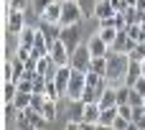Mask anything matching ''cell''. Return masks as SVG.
<instances>
[{"label":"cell","mask_w":145,"mask_h":130,"mask_svg":"<svg viewBox=\"0 0 145 130\" xmlns=\"http://www.w3.org/2000/svg\"><path fill=\"white\" fill-rule=\"evenodd\" d=\"M82 18H84V15H82V8H79L76 0H64V3H61V20H59L61 28H64V26H79Z\"/></svg>","instance_id":"cell-1"},{"label":"cell","mask_w":145,"mask_h":130,"mask_svg":"<svg viewBox=\"0 0 145 130\" xmlns=\"http://www.w3.org/2000/svg\"><path fill=\"white\" fill-rule=\"evenodd\" d=\"M87 87V72H79V69H71V79H69V89H66V97L71 102L82 100V92Z\"/></svg>","instance_id":"cell-2"},{"label":"cell","mask_w":145,"mask_h":130,"mask_svg":"<svg viewBox=\"0 0 145 130\" xmlns=\"http://www.w3.org/2000/svg\"><path fill=\"white\" fill-rule=\"evenodd\" d=\"M127 64H130V56H127V54H117V56H112L110 64H107V74H105V77H107V79H117V77L125 79Z\"/></svg>","instance_id":"cell-3"},{"label":"cell","mask_w":145,"mask_h":130,"mask_svg":"<svg viewBox=\"0 0 145 130\" xmlns=\"http://www.w3.org/2000/svg\"><path fill=\"white\" fill-rule=\"evenodd\" d=\"M71 69H79V72H89V64H92V51L89 46H76L71 51Z\"/></svg>","instance_id":"cell-4"},{"label":"cell","mask_w":145,"mask_h":130,"mask_svg":"<svg viewBox=\"0 0 145 130\" xmlns=\"http://www.w3.org/2000/svg\"><path fill=\"white\" fill-rule=\"evenodd\" d=\"M48 56L54 59L56 66H66V64L71 61V51L66 49V43H64L61 38H56V41L51 43V54H48Z\"/></svg>","instance_id":"cell-5"},{"label":"cell","mask_w":145,"mask_h":130,"mask_svg":"<svg viewBox=\"0 0 145 130\" xmlns=\"http://www.w3.org/2000/svg\"><path fill=\"white\" fill-rule=\"evenodd\" d=\"M135 46H138V41H133V38L127 36V31H117V38H115V43H112V51H115V54H130Z\"/></svg>","instance_id":"cell-6"},{"label":"cell","mask_w":145,"mask_h":130,"mask_svg":"<svg viewBox=\"0 0 145 130\" xmlns=\"http://www.w3.org/2000/svg\"><path fill=\"white\" fill-rule=\"evenodd\" d=\"M87 46H89L92 56H110V54H112V46H110L99 33H94V36L89 38V43H87Z\"/></svg>","instance_id":"cell-7"},{"label":"cell","mask_w":145,"mask_h":130,"mask_svg":"<svg viewBox=\"0 0 145 130\" xmlns=\"http://www.w3.org/2000/svg\"><path fill=\"white\" fill-rule=\"evenodd\" d=\"M23 28H25V23H23V10L10 8V10H8V33L20 36V31H23Z\"/></svg>","instance_id":"cell-8"},{"label":"cell","mask_w":145,"mask_h":130,"mask_svg":"<svg viewBox=\"0 0 145 130\" xmlns=\"http://www.w3.org/2000/svg\"><path fill=\"white\" fill-rule=\"evenodd\" d=\"M69 79H71V64L59 66V69H56L54 82H56V87H59V92H61V95H66V89H69Z\"/></svg>","instance_id":"cell-9"},{"label":"cell","mask_w":145,"mask_h":130,"mask_svg":"<svg viewBox=\"0 0 145 130\" xmlns=\"http://www.w3.org/2000/svg\"><path fill=\"white\" fill-rule=\"evenodd\" d=\"M41 18H43V23H54V26H59V20H61V0H54L43 13H41Z\"/></svg>","instance_id":"cell-10"},{"label":"cell","mask_w":145,"mask_h":130,"mask_svg":"<svg viewBox=\"0 0 145 130\" xmlns=\"http://www.w3.org/2000/svg\"><path fill=\"white\" fill-rule=\"evenodd\" d=\"M140 77H143V66H140V61H133V59H130V64H127V72H125V79H122V82L133 87Z\"/></svg>","instance_id":"cell-11"},{"label":"cell","mask_w":145,"mask_h":130,"mask_svg":"<svg viewBox=\"0 0 145 130\" xmlns=\"http://www.w3.org/2000/svg\"><path fill=\"white\" fill-rule=\"evenodd\" d=\"M74 28H76V26H64V31L59 33V38L66 43V49H69V51H74V49L79 46V43H76V31H74Z\"/></svg>","instance_id":"cell-12"},{"label":"cell","mask_w":145,"mask_h":130,"mask_svg":"<svg viewBox=\"0 0 145 130\" xmlns=\"http://www.w3.org/2000/svg\"><path fill=\"white\" fill-rule=\"evenodd\" d=\"M117 105L115 107H105L102 110V115H99V128H112L115 125V120H117Z\"/></svg>","instance_id":"cell-13"},{"label":"cell","mask_w":145,"mask_h":130,"mask_svg":"<svg viewBox=\"0 0 145 130\" xmlns=\"http://www.w3.org/2000/svg\"><path fill=\"white\" fill-rule=\"evenodd\" d=\"M18 95V82L15 79H5L3 82V102H13Z\"/></svg>","instance_id":"cell-14"},{"label":"cell","mask_w":145,"mask_h":130,"mask_svg":"<svg viewBox=\"0 0 145 130\" xmlns=\"http://www.w3.org/2000/svg\"><path fill=\"white\" fill-rule=\"evenodd\" d=\"M117 10H115V5L110 3V0H97V20H102V18H112Z\"/></svg>","instance_id":"cell-15"},{"label":"cell","mask_w":145,"mask_h":130,"mask_svg":"<svg viewBox=\"0 0 145 130\" xmlns=\"http://www.w3.org/2000/svg\"><path fill=\"white\" fill-rule=\"evenodd\" d=\"M115 105H117V89L115 87H107L105 95L99 97V107L105 110V107H115Z\"/></svg>","instance_id":"cell-16"},{"label":"cell","mask_w":145,"mask_h":130,"mask_svg":"<svg viewBox=\"0 0 145 130\" xmlns=\"http://www.w3.org/2000/svg\"><path fill=\"white\" fill-rule=\"evenodd\" d=\"M36 28H23L20 31V36H18V41H20V46H25V49H33V43H36Z\"/></svg>","instance_id":"cell-17"},{"label":"cell","mask_w":145,"mask_h":130,"mask_svg":"<svg viewBox=\"0 0 145 130\" xmlns=\"http://www.w3.org/2000/svg\"><path fill=\"white\" fill-rule=\"evenodd\" d=\"M107 64H110V56H92V64H89V69L105 77V74H107Z\"/></svg>","instance_id":"cell-18"},{"label":"cell","mask_w":145,"mask_h":130,"mask_svg":"<svg viewBox=\"0 0 145 130\" xmlns=\"http://www.w3.org/2000/svg\"><path fill=\"white\" fill-rule=\"evenodd\" d=\"M79 8L84 18H97V0H79Z\"/></svg>","instance_id":"cell-19"},{"label":"cell","mask_w":145,"mask_h":130,"mask_svg":"<svg viewBox=\"0 0 145 130\" xmlns=\"http://www.w3.org/2000/svg\"><path fill=\"white\" fill-rule=\"evenodd\" d=\"M31 97H33V92H20V89H18V95H15L13 102H15L18 110H28V107H31Z\"/></svg>","instance_id":"cell-20"},{"label":"cell","mask_w":145,"mask_h":130,"mask_svg":"<svg viewBox=\"0 0 145 130\" xmlns=\"http://www.w3.org/2000/svg\"><path fill=\"white\" fill-rule=\"evenodd\" d=\"M41 112H43V118H46L48 123H51V120H56V100H48V97H46V102H43Z\"/></svg>","instance_id":"cell-21"},{"label":"cell","mask_w":145,"mask_h":130,"mask_svg":"<svg viewBox=\"0 0 145 130\" xmlns=\"http://www.w3.org/2000/svg\"><path fill=\"white\" fill-rule=\"evenodd\" d=\"M43 95H46L48 100H59V97H61V92H59V87H56V82H54V79H48V82H46V92H43Z\"/></svg>","instance_id":"cell-22"},{"label":"cell","mask_w":145,"mask_h":130,"mask_svg":"<svg viewBox=\"0 0 145 130\" xmlns=\"http://www.w3.org/2000/svg\"><path fill=\"white\" fill-rule=\"evenodd\" d=\"M97 33H99V36H102L110 46H112V43H115V38H117V28H99Z\"/></svg>","instance_id":"cell-23"},{"label":"cell","mask_w":145,"mask_h":130,"mask_svg":"<svg viewBox=\"0 0 145 130\" xmlns=\"http://www.w3.org/2000/svg\"><path fill=\"white\" fill-rule=\"evenodd\" d=\"M115 130H127V128H135L133 125V120L130 118H122V115H117V120H115V125H112Z\"/></svg>","instance_id":"cell-24"},{"label":"cell","mask_w":145,"mask_h":130,"mask_svg":"<svg viewBox=\"0 0 145 130\" xmlns=\"http://www.w3.org/2000/svg\"><path fill=\"white\" fill-rule=\"evenodd\" d=\"M18 89H20V92H33V77L18 79Z\"/></svg>","instance_id":"cell-25"},{"label":"cell","mask_w":145,"mask_h":130,"mask_svg":"<svg viewBox=\"0 0 145 130\" xmlns=\"http://www.w3.org/2000/svg\"><path fill=\"white\" fill-rule=\"evenodd\" d=\"M143 100H145V97L135 89V87H133V89H130V100H127V102H130L133 107H138V105H143Z\"/></svg>","instance_id":"cell-26"},{"label":"cell","mask_w":145,"mask_h":130,"mask_svg":"<svg viewBox=\"0 0 145 130\" xmlns=\"http://www.w3.org/2000/svg\"><path fill=\"white\" fill-rule=\"evenodd\" d=\"M117 112H120L122 118H130V120H133V105H130V102H122V105H117Z\"/></svg>","instance_id":"cell-27"},{"label":"cell","mask_w":145,"mask_h":130,"mask_svg":"<svg viewBox=\"0 0 145 130\" xmlns=\"http://www.w3.org/2000/svg\"><path fill=\"white\" fill-rule=\"evenodd\" d=\"M3 79H15V72H13V61H5V64H3Z\"/></svg>","instance_id":"cell-28"},{"label":"cell","mask_w":145,"mask_h":130,"mask_svg":"<svg viewBox=\"0 0 145 130\" xmlns=\"http://www.w3.org/2000/svg\"><path fill=\"white\" fill-rule=\"evenodd\" d=\"M8 5L15 8V10H25L28 8V0H8Z\"/></svg>","instance_id":"cell-29"},{"label":"cell","mask_w":145,"mask_h":130,"mask_svg":"<svg viewBox=\"0 0 145 130\" xmlns=\"http://www.w3.org/2000/svg\"><path fill=\"white\" fill-rule=\"evenodd\" d=\"M51 3H54V0H36V10H38V15H41V13H43Z\"/></svg>","instance_id":"cell-30"},{"label":"cell","mask_w":145,"mask_h":130,"mask_svg":"<svg viewBox=\"0 0 145 130\" xmlns=\"http://www.w3.org/2000/svg\"><path fill=\"white\" fill-rule=\"evenodd\" d=\"M133 87H135V89H138V92H140V95L145 97V74L140 77V79H138V82H135V84H133Z\"/></svg>","instance_id":"cell-31"},{"label":"cell","mask_w":145,"mask_h":130,"mask_svg":"<svg viewBox=\"0 0 145 130\" xmlns=\"http://www.w3.org/2000/svg\"><path fill=\"white\" fill-rule=\"evenodd\" d=\"M133 125H135V128H140V130H145V115H138V118H133Z\"/></svg>","instance_id":"cell-32"},{"label":"cell","mask_w":145,"mask_h":130,"mask_svg":"<svg viewBox=\"0 0 145 130\" xmlns=\"http://www.w3.org/2000/svg\"><path fill=\"white\" fill-rule=\"evenodd\" d=\"M110 3L115 5V10H117V13H122V10H125V0H110Z\"/></svg>","instance_id":"cell-33"},{"label":"cell","mask_w":145,"mask_h":130,"mask_svg":"<svg viewBox=\"0 0 145 130\" xmlns=\"http://www.w3.org/2000/svg\"><path fill=\"white\" fill-rule=\"evenodd\" d=\"M130 5H138V0H125V8H130Z\"/></svg>","instance_id":"cell-34"},{"label":"cell","mask_w":145,"mask_h":130,"mask_svg":"<svg viewBox=\"0 0 145 130\" xmlns=\"http://www.w3.org/2000/svg\"><path fill=\"white\" fill-rule=\"evenodd\" d=\"M140 28H143V36H145V20H143V23H140Z\"/></svg>","instance_id":"cell-35"},{"label":"cell","mask_w":145,"mask_h":130,"mask_svg":"<svg viewBox=\"0 0 145 130\" xmlns=\"http://www.w3.org/2000/svg\"><path fill=\"white\" fill-rule=\"evenodd\" d=\"M140 66H143V74H145V59H143V61H140Z\"/></svg>","instance_id":"cell-36"},{"label":"cell","mask_w":145,"mask_h":130,"mask_svg":"<svg viewBox=\"0 0 145 130\" xmlns=\"http://www.w3.org/2000/svg\"><path fill=\"white\" fill-rule=\"evenodd\" d=\"M143 107H145V100H143Z\"/></svg>","instance_id":"cell-37"},{"label":"cell","mask_w":145,"mask_h":130,"mask_svg":"<svg viewBox=\"0 0 145 130\" xmlns=\"http://www.w3.org/2000/svg\"><path fill=\"white\" fill-rule=\"evenodd\" d=\"M143 15H145V10H143Z\"/></svg>","instance_id":"cell-38"},{"label":"cell","mask_w":145,"mask_h":130,"mask_svg":"<svg viewBox=\"0 0 145 130\" xmlns=\"http://www.w3.org/2000/svg\"><path fill=\"white\" fill-rule=\"evenodd\" d=\"M76 3H79V0H76Z\"/></svg>","instance_id":"cell-39"},{"label":"cell","mask_w":145,"mask_h":130,"mask_svg":"<svg viewBox=\"0 0 145 130\" xmlns=\"http://www.w3.org/2000/svg\"><path fill=\"white\" fill-rule=\"evenodd\" d=\"M61 3H64V0H61Z\"/></svg>","instance_id":"cell-40"}]
</instances>
